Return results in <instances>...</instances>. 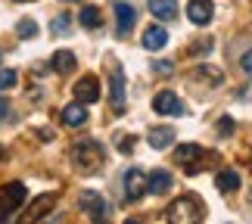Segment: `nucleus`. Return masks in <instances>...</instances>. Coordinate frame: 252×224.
Instances as JSON below:
<instances>
[{
	"label": "nucleus",
	"mask_w": 252,
	"mask_h": 224,
	"mask_svg": "<svg viewBox=\"0 0 252 224\" xmlns=\"http://www.w3.org/2000/svg\"><path fill=\"white\" fill-rule=\"evenodd\" d=\"M75 100L84 103V106H91V103L100 100V81H96V75L78 78V84H75Z\"/></svg>",
	"instance_id": "7"
},
{
	"label": "nucleus",
	"mask_w": 252,
	"mask_h": 224,
	"mask_svg": "<svg viewBox=\"0 0 252 224\" xmlns=\"http://www.w3.org/2000/svg\"><path fill=\"white\" fill-rule=\"evenodd\" d=\"M240 69H243V72L252 78V50H246L243 56H240Z\"/></svg>",
	"instance_id": "29"
},
{
	"label": "nucleus",
	"mask_w": 252,
	"mask_h": 224,
	"mask_svg": "<svg viewBox=\"0 0 252 224\" xmlns=\"http://www.w3.org/2000/svg\"><path fill=\"white\" fill-rule=\"evenodd\" d=\"M16 3H28V0H16Z\"/></svg>",
	"instance_id": "33"
},
{
	"label": "nucleus",
	"mask_w": 252,
	"mask_h": 224,
	"mask_svg": "<svg viewBox=\"0 0 252 224\" xmlns=\"http://www.w3.org/2000/svg\"><path fill=\"white\" fill-rule=\"evenodd\" d=\"M6 119H9V106L0 103V122H6Z\"/></svg>",
	"instance_id": "31"
},
{
	"label": "nucleus",
	"mask_w": 252,
	"mask_h": 224,
	"mask_svg": "<svg viewBox=\"0 0 252 224\" xmlns=\"http://www.w3.org/2000/svg\"><path fill=\"white\" fill-rule=\"evenodd\" d=\"M3 196H6V199H9V202H13V206L19 209V206H22V202L28 199V190H25V184L13 181V184H6V187H3Z\"/></svg>",
	"instance_id": "18"
},
{
	"label": "nucleus",
	"mask_w": 252,
	"mask_h": 224,
	"mask_svg": "<svg viewBox=\"0 0 252 224\" xmlns=\"http://www.w3.org/2000/svg\"><path fill=\"white\" fill-rule=\"evenodd\" d=\"M16 32H19V37L32 41V37H37V22H34V19H22V22L16 25Z\"/></svg>",
	"instance_id": "22"
},
{
	"label": "nucleus",
	"mask_w": 252,
	"mask_h": 224,
	"mask_svg": "<svg viewBox=\"0 0 252 224\" xmlns=\"http://www.w3.org/2000/svg\"><path fill=\"white\" fill-rule=\"evenodd\" d=\"M143 193H147V174H143L140 168H128L125 171V196H128L131 202H137Z\"/></svg>",
	"instance_id": "9"
},
{
	"label": "nucleus",
	"mask_w": 252,
	"mask_h": 224,
	"mask_svg": "<svg viewBox=\"0 0 252 224\" xmlns=\"http://www.w3.org/2000/svg\"><path fill=\"white\" fill-rule=\"evenodd\" d=\"M16 81H19V75H16L13 69H0V94L9 91V87H13Z\"/></svg>",
	"instance_id": "24"
},
{
	"label": "nucleus",
	"mask_w": 252,
	"mask_h": 224,
	"mask_svg": "<svg viewBox=\"0 0 252 224\" xmlns=\"http://www.w3.org/2000/svg\"><path fill=\"white\" fill-rule=\"evenodd\" d=\"M60 119L69 125V128H81V125L87 122V109H84V103H69L65 109L60 112Z\"/></svg>",
	"instance_id": "13"
},
{
	"label": "nucleus",
	"mask_w": 252,
	"mask_h": 224,
	"mask_svg": "<svg viewBox=\"0 0 252 224\" xmlns=\"http://www.w3.org/2000/svg\"><path fill=\"white\" fill-rule=\"evenodd\" d=\"M81 209L87 212L91 221H106L109 218V202H106L96 190H84L81 193Z\"/></svg>",
	"instance_id": "4"
},
{
	"label": "nucleus",
	"mask_w": 252,
	"mask_h": 224,
	"mask_svg": "<svg viewBox=\"0 0 252 224\" xmlns=\"http://www.w3.org/2000/svg\"><path fill=\"white\" fill-rule=\"evenodd\" d=\"M215 187H218L221 193H234V190L240 187V174H237L234 168H221V171L215 174Z\"/></svg>",
	"instance_id": "15"
},
{
	"label": "nucleus",
	"mask_w": 252,
	"mask_h": 224,
	"mask_svg": "<svg viewBox=\"0 0 252 224\" xmlns=\"http://www.w3.org/2000/svg\"><path fill=\"white\" fill-rule=\"evenodd\" d=\"M150 13L159 19V22H171L178 16V0H150Z\"/></svg>",
	"instance_id": "12"
},
{
	"label": "nucleus",
	"mask_w": 252,
	"mask_h": 224,
	"mask_svg": "<svg viewBox=\"0 0 252 224\" xmlns=\"http://www.w3.org/2000/svg\"><path fill=\"white\" fill-rule=\"evenodd\" d=\"M109 103L115 112H125V72L119 63H112V78H109Z\"/></svg>",
	"instance_id": "6"
},
{
	"label": "nucleus",
	"mask_w": 252,
	"mask_h": 224,
	"mask_svg": "<svg viewBox=\"0 0 252 224\" xmlns=\"http://www.w3.org/2000/svg\"><path fill=\"white\" fill-rule=\"evenodd\" d=\"M193 78H196V81H209V84H221V81H224L221 69H215V65H206V63H202L199 69L193 72Z\"/></svg>",
	"instance_id": "19"
},
{
	"label": "nucleus",
	"mask_w": 252,
	"mask_h": 224,
	"mask_svg": "<svg viewBox=\"0 0 252 224\" xmlns=\"http://www.w3.org/2000/svg\"><path fill=\"white\" fill-rule=\"evenodd\" d=\"M230 134H234V119L224 115V119L218 122V137H230Z\"/></svg>",
	"instance_id": "25"
},
{
	"label": "nucleus",
	"mask_w": 252,
	"mask_h": 224,
	"mask_svg": "<svg viewBox=\"0 0 252 224\" xmlns=\"http://www.w3.org/2000/svg\"><path fill=\"white\" fill-rule=\"evenodd\" d=\"M53 206H56V193H44V196L34 199V212H32V215H34V218H44Z\"/></svg>",
	"instance_id": "21"
},
{
	"label": "nucleus",
	"mask_w": 252,
	"mask_h": 224,
	"mask_svg": "<svg viewBox=\"0 0 252 224\" xmlns=\"http://www.w3.org/2000/svg\"><path fill=\"white\" fill-rule=\"evenodd\" d=\"M153 72H156V75H171L174 65H171L168 60H156V63H153Z\"/></svg>",
	"instance_id": "27"
},
{
	"label": "nucleus",
	"mask_w": 252,
	"mask_h": 224,
	"mask_svg": "<svg viewBox=\"0 0 252 224\" xmlns=\"http://www.w3.org/2000/svg\"><path fill=\"white\" fill-rule=\"evenodd\" d=\"M174 137H178L174 128H153L150 131V147L153 150H168L171 143H174Z\"/></svg>",
	"instance_id": "16"
},
{
	"label": "nucleus",
	"mask_w": 252,
	"mask_h": 224,
	"mask_svg": "<svg viewBox=\"0 0 252 224\" xmlns=\"http://www.w3.org/2000/svg\"><path fill=\"white\" fill-rule=\"evenodd\" d=\"M115 32L119 34H128L134 25H137V9L131 3H125V0H115Z\"/></svg>",
	"instance_id": "8"
},
{
	"label": "nucleus",
	"mask_w": 252,
	"mask_h": 224,
	"mask_svg": "<svg viewBox=\"0 0 252 224\" xmlns=\"http://www.w3.org/2000/svg\"><path fill=\"white\" fill-rule=\"evenodd\" d=\"M115 143H119V150H122V153H131V150H134L131 134H119V137H115Z\"/></svg>",
	"instance_id": "28"
},
{
	"label": "nucleus",
	"mask_w": 252,
	"mask_h": 224,
	"mask_svg": "<svg viewBox=\"0 0 252 224\" xmlns=\"http://www.w3.org/2000/svg\"><path fill=\"white\" fill-rule=\"evenodd\" d=\"M206 50H212V37H206V41H199V44L190 47V53H206Z\"/></svg>",
	"instance_id": "30"
},
{
	"label": "nucleus",
	"mask_w": 252,
	"mask_h": 224,
	"mask_svg": "<svg viewBox=\"0 0 252 224\" xmlns=\"http://www.w3.org/2000/svg\"><path fill=\"white\" fill-rule=\"evenodd\" d=\"M171 174L165 168H156V171H150L147 174V193H153V196H165V193L171 190Z\"/></svg>",
	"instance_id": "11"
},
{
	"label": "nucleus",
	"mask_w": 252,
	"mask_h": 224,
	"mask_svg": "<svg viewBox=\"0 0 252 224\" xmlns=\"http://www.w3.org/2000/svg\"><path fill=\"white\" fill-rule=\"evenodd\" d=\"M103 156H106V150H103V143H96V140H78L72 147V162L78 165V171H84V174L100 168Z\"/></svg>",
	"instance_id": "2"
},
{
	"label": "nucleus",
	"mask_w": 252,
	"mask_h": 224,
	"mask_svg": "<svg viewBox=\"0 0 252 224\" xmlns=\"http://www.w3.org/2000/svg\"><path fill=\"white\" fill-rule=\"evenodd\" d=\"M3 156H6V150H3V143H0V159H3Z\"/></svg>",
	"instance_id": "32"
},
{
	"label": "nucleus",
	"mask_w": 252,
	"mask_h": 224,
	"mask_svg": "<svg viewBox=\"0 0 252 224\" xmlns=\"http://www.w3.org/2000/svg\"><path fill=\"white\" fill-rule=\"evenodd\" d=\"M165 44H168V32L162 25H150L147 32H143V47H147V50H162Z\"/></svg>",
	"instance_id": "14"
},
{
	"label": "nucleus",
	"mask_w": 252,
	"mask_h": 224,
	"mask_svg": "<svg viewBox=\"0 0 252 224\" xmlns=\"http://www.w3.org/2000/svg\"><path fill=\"white\" fill-rule=\"evenodd\" d=\"M78 22L84 25V28H100L103 25V13L96 6H84L81 13H78Z\"/></svg>",
	"instance_id": "20"
},
{
	"label": "nucleus",
	"mask_w": 252,
	"mask_h": 224,
	"mask_svg": "<svg viewBox=\"0 0 252 224\" xmlns=\"http://www.w3.org/2000/svg\"><path fill=\"white\" fill-rule=\"evenodd\" d=\"M212 16H215L212 0H190V3H187V19L193 25H209Z\"/></svg>",
	"instance_id": "10"
},
{
	"label": "nucleus",
	"mask_w": 252,
	"mask_h": 224,
	"mask_svg": "<svg viewBox=\"0 0 252 224\" xmlns=\"http://www.w3.org/2000/svg\"><path fill=\"white\" fill-rule=\"evenodd\" d=\"M50 32H53L56 37H60V34H69V16L60 13V16H56L53 22H50Z\"/></svg>",
	"instance_id": "23"
},
{
	"label": "nucleus",
	"mask_w": 252,
	"mask_h": 224,
	"mask_svg": "<svg viewBox=\"0 0 252 224\" xmlns=\"http://www.w3.org/2000/svg\"><path fill=\"white\" fill-rule=\"evenodd\" d=\"M50 63H53V72H60V75L75 72V53L72 50H56Z\"/></svg>",
	"instance_id": "17"
},
{
	"label": "nucleus",
	"mask_w": 252,
	"mask_h": 224,
	"mask_svg": "<svg viewBox=\"0 0 252 224\" xmlns=\"http://www.w3.org/2000/svg\"><path fill=\"white\" fill-rule=\"evenodd\" d=\"M202 159H206V150H202L199 143H184V147L174 150V162H178L187 174H196L202 168Z\"/></svg>",
	"instance_id": "3"
},
{
	"label": "nucleus",
	"mask_w": 252,
	"mask_h": 224,
	"mask_svg": "<svg viewBox=\"0 0 252 224\" xmlns=\"http://www.w3.org/2000/svg\"><path fill=\"white\" fill-rule=\"evenodd\" d=\"M13 209H16V206H13V202H9V199L3 196V193H0V221H6L9 215H13Z\"/></svg>",
	"instance_id": "26"
},
{
	"label": "nucleus",
	"mask_w": 252,
	"mask_h": 224,
	"mask_svg": "<svg viewBox=\"0 0 252 224\" xmlns=\"http://www.w3.org/2000/svg\"><path fill=\"white\" fill-rule=\"evenodd\" d=\"M153 109H156L159 115H171V119H178V115H184V103L181 96L174 91H162L153 96Z\"/></svg>",
	"instance_id": "5"
},
{
	"label": "nucleus",
	"mask_w": 252,
	"mask_h": 224,
	"mask_svg": "<svg viewBox=\"0 0 252 224\" xmlns=\"http://www.w3.org/2000/svg\"><path fill=\"white\" fill-rule=\"evenodd\" d=\"M165 218L171 224H199L202 218H206V206H202V199L196 196V193H184V196H178L168 206Z\"/></svg>",
	"instance_id": "1"
}]
</instances>
